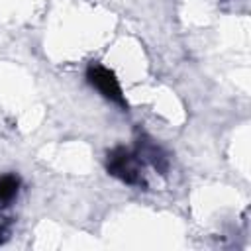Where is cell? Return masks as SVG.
Instances as JSON below:
<instances>
[{"instance_id": "4", "label": "cell", "mask_w": 251, "mask_h": 251, "mask_svg": "<svg viewBox=\"0 0 251 251\" xmlns=\"http://www.w3.org/2000/svg\"><path fill=\"white\" fill-rule=\"evenodd\" d=\"M20 192V178L16 175H4L0 176V208L10 206V202Z\"/></svg>"}, {"instance_id": "2", "label": "cell", "mask_w": 251, "mask_h": 251, "mask_svg": "<svg viewBox=\"0 0 251 251\" xmlns=\"http://www.w3.org/2000/svg\"><path fill=\"white\" fill-rule=\"evenodd\" d=\"M86 80L106 100L126 108V98H124V90L120 86V80L116 78V75L108 67H104L100 63H90L86 69Z\"/></svg>"}, {"instance_id": "5", "label": "cell", "mask_w": 251, "mask_h": 251, "mask_svg": "<svg viewBox=\"0 0 251 251\" xmlns=\"http://www.w3.org/2000/svg\"><path fill=\"white\" fill-rule=\"evenodd\" d=\"M10 229H12V222L10 220H0V245L10 237Z\"/></svg>"}, {"instance_id": "3", "label": "cell", "mask_w": 251, "mask_h": 251, "mask_svg": "<svg viewBox=\"0 0 251 251\" xmlns=\"http://www.w3.org/2000/svg\"><path fill=\"white\" fill-rule=\"evenodd\" d=\"M135 153L139 155V159L143 163L151 165L157 173H161V175L167 173V169H169V157H167V153L153 139H149L145 133H141L137 137V141H135Z\"/></svg>"}, {"instance_id": "1", "label": "cell", "mask_w": 251, "mask_h": 251, "mask_svg": "<svg viewBox=\"0 0 251 251\" xmlns=\"http://www.w3.org/2000/svg\"><path fill=\"white\" fill-rule=\"evenodd\" d=\"M106 171L122 180L124 184L135 186V188H145V173H143V161L135 151H129L126 147H114L106 155Z\"/></svg>"}]
</instances>
